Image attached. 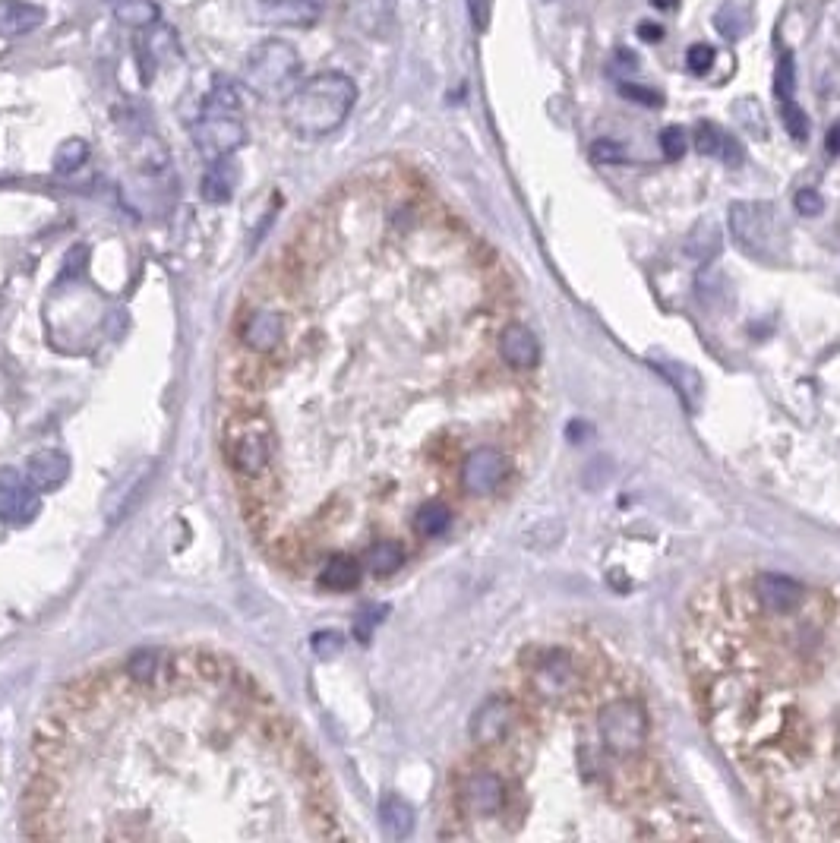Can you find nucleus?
I'll return each mask as SVG.
<instances>
[{"label":"nucleus","instance_id":"nucleus-9","mask_svg":"<svg viewBox=\"0 0 840 843\" xmlns=\"http://www.w3.org/2000/svg\"><path fill=\"white\" fill-rule=\"evenodd\" d=\"M515 720H518V711L512 701L503 695H493L471 717V742L480 749L503 746L515 730Z\"/></svg>","mask_w":840,"mask_h":843},{"label":"nucleus","instance_id":"nucleus-12","mask_svg":"<svg viewBox=\"0 0 840 843\" xmlns=\"http://www.w3.org/2000/svg\"><path fill=\"white\" fill-rule=\"evenodd\" d=\"M534 689L544 698H563L578 689V670L566 651H544L534 667Z\"/></svg>","mask_w":840,"mask_h":843},{"label":"nucleus","instance_id":"nucleus-2","mask_svg":"<svg viewBox=\"0 0 840 843\" xmlns=\"http://www.w3.org/2000/svg\"><path fill=\"white\" fill-rule=\"evenodd\" d=\"M222 452L231 474L237 477V487L266 477L278 452L272 417L250 405H234V411H228L222 420Z\"/></svg>","mask_w":840,"mask_h":843},{"label":"nucleus","instance_id":"nucleus-7","mask_svg":"<svg viewBox=\"0 0 840 843\" xmlns=\"http://www.w3.org/2000/svg\"><path fill=\"white\" fill-rule=\"evenodd\" d=\"M244 10L266 29H310L323 16L319 0H244Z\"/></svg>","mask_w":840,"mask_h":843},{"label":"nucleus","instance_id":"nucleus-29","mask_svg":"<svg viewBox=\"0 0 840 843\" xmlns=\"http://www.w3.org/2000/svg\"><path fill=\"white\" fill-rule=\"evenodd\" d=\"M796 92V60L793 51H784L777 57V67H774V95L780 102H787Z\"/></svg>","mask_w":840,"mask_h":843},{"label":"nucleus","instance_id":"nucleus-20","mask_svg":"<svg viewBox=\"0 0 840 843\" xmlns=\"http://www.w3.org/2000/svg\"><path fill=\"white\" fill-rule=\"evenodd\" d=\"M237 165L231 158H218V162H209L203 180H199V196L206 199L209 206H225L228 199L237 190Z\"/></svg>","mask_w":840,"mask_h":843},{"label":"nucleus","instance_id":"nucleus-10","mask_svg":"<svg viewBox=\"0 0 840 843\" xmlns=\"http://www.w3.org/2000/svg\"><path fill=\"white\" fill-rule=\"evenodd\" d=\"M42 509L38 490L16 468H0V521L23 528Z\"/></svg>","mask_w":840,"mask_h":843},{"label":"nucleus","instance_id":"nucleus-4","mask_svg":"<svg viewBox=\"0 0 840 843\" xmlns=\"http://www.w3.org/2000/svg\"><path fill=\"white\" fill-rule=\"evenodd\" d=\"M597 736L613 758H632L648 739V714L635 698H613L597 714Z\"/></svg>","mask_w":840,"mask_h":843},{"label":"nucleus","instance_id":"nucleus-15","mask_svg":"<svg viewBox=\"0 0 840 843\" xmlns=\"http://www.w3.org/2000/svg\"><path fill=\"white\" fill-rule=\"evenodd\" d=\"M67 477H70V458L57 449H42V452L29 455V461H26V480L38 493L60 490L67 484Z\"/></svg>","mask_w":840,"mask_h":843},{"label":"nucleus","instance_id":"nucleus-3","mask_svg":"<svg viewBox=\"0 0 840 843\" xmlns=\"http://www.w3.org/2000/svg\"><path fill=\"white\" fill-rule=\"evenodd\" d=\"M300 54L285 38H266L259 42L244 64V86L269 102H285L300 86Z\"/></svg>","mask_w":840,"mask_h":843},{"label":"nucleus","instance_id":"nucleus-31","mask_svg":"<svg viewBox=\"0 0 840 843\" xmlns=\"http://www.w3.org/2000/svg\"><path fill=\"white\" fill-rule=\"evenodd\" d=\"M660 152H664V158L667 162H679V158L686 155V149H689V136H686V130L683 127H664L660 130Z\"/></svg>","mask_w":840,"mask_h":843},{"label":"nucleus","instance_id":"nucleus-23","mask_svg":"<svg viewBox=\"0 0 840 843\" xmlns=\"http://www.w3.org/2000/svg\"><path fill=\"white\" fill-rule=\"evenodd\" d=\"M411 528L420 540H436L452 528V509L439 499H427L424 506H417L411 515Z\"/></svg>","mask_w":840,"mask_h":843},{"label":"nucleus","instance_id":"nucleus-28","mask_svg":"<svg viewBox=\"0 0 840 843\" xmlns=\"http://www.w3.org/2000/svg\"><path fill=\"white\" fill-rule=\"evenodd\" d=\"M733 114L739 117V124H743L755 139H765V136H768L765 111H762V105L755 102V98H743V102H736V105H733Z\"/></svg>","mask_w":840,"mask_h":843},{"label":"nucleus","instance_id":"nucleus-21","mask_svg":"<svg viewBox=\"0 0 840 843\" xmlns=\"http://www.w3.org/2000/svg\"><path fill=\"white\" fill-rule=\"evenodd\" d=\"M695 149L702 152V155H717V158H724V162L730 165V168H736V165H743V149H739V143L733 136H727L724 130L720 127H714V124H698V130H695Z\"/></svg>","mask_w":840,"mask_h":843},{"label":"nucleus","instance_id":"nucleus-13","mask_svg":"<svg viewBox=\"0 0 840 843\" xmlns=\"http://www.w3.org/2000/svg\"><path fill=\"white\" fill-rule=\"evenodd\" d=\"M755 594H758V600H762V607L774 616H790L806 600V588L799 585V581H793L787 575H774V572L758 575Z\"/></svg>","mask_w":840,"mask_h":843},{"label":"nucleus","instance_id":"nucleus-11","mask_svg":"<svg viewBox=\"0 0 840 843\" xmlns=\"http://www.w3.org/2000/svg\"><path fill=\"white\" fill-rule=\"evenodd\" d=\"M730 228L746 250H765L777 231V218L774 209L765 203H733Z\"/></svg>","mask_w":840,"mask_h":843},{"label":"nucleus","instance_id":"nucleus-38","mask_svg":"<svg viewBox=\"0 0 840 843\" xmlns=\"http://www.w3.org/2000/svg\"><path fill=\"white\" fill-rule=\"evenodd\" d=\"M613 64H616V70H619V73H635V70H638V64H642V60H638V54H632L629 48H616Z\"/></svg>","mask_w":840,"mask_h":843},{"label":"nucleus","instance_id":"nucleus-41","mask_svg":"<svg viewBox=\"0 0 840 843\" xmlns=\"http://www.w3.org/2000/svg\"><path fill=\"white\" fill-rule=\"evenodd\" d=\"M825 146H828V152H831V155H840V120H834V124L828 127Z\"/></svg>","mask_w":840,"mask_h":843},{"label":"nucleus","instance_id":"nucleus-19","mask_svg":"<svg viewBox=\"0 0 840 843\" xmlns=\"http://www.w3.org/2000/svg\"><path fill=\"white\" fill-rule=\"evenodd\" d=\"M755 26V7L752 0H724L714 13V29L724 42H739Z\"/></svg>","mask_w":840,"mask_h":843},{"label":"nucleus","instance_id":"nucleus-22","mask_svg":"<svg viewBox=\"0 0 840 843\" xmlns=\"http://www.w3.org/2000/svg\"><path fill=\"white\" fill-rule=\"evenodd\" d=\"M405 559H408V553L402 547V540H395V537H379L364 550V566L376 578H386V575L398 572L405 566Z\"/></svg>","mask_w":840,"mask_h":843},{"label":"nucleus","instance_id":"nucleus-14","mask_svg":"<svg viewBox=\"0 0 840 843\" xmlns=\"http://www.w3.org/2000/svg\"><path fill=\"white\" fill-rule=\"evenodd\" d=\"M360 575H364V566L357 556H351L348 550H332L316 566V585L332 594H345L360 585Z\"/></svg>","mask_w":840,"mask_h":843},{"label":"nucleus","instance_id":"nucleus-17","mask_svg":"<svg viewBox=\"0 0 840 843\" xmlns=\"http://www.w3.org/2000/svg\"><path fill=\"white\" fill-rule=\"evenodd\" d=\"M499 357L506 360L509 367L515 370H531L537 367V360H540V345H537V338L528 326L522 323H509L503 329V335H499Z\"/></svg>","mask_w":840,"mask_h":843},{"label":"nucleus","instance_id":"nucleus-32","mask_svg":"<svg viewBox=\"0 0 840 843\" xmlns=\"http://www.w3.org/2000/svg\"><path fill=\"white\" fill-rule=\"evenodd\" d=\"M310 648L319 660H335L338 654H342L345 648V635L342 632H335V629H326V632H316L310 638Z\"/></svg>","mask_w":840,"mask_h":843},{"label":"nucleus","instance_id":"nucleus-27","mask_svg":"<svg viewBox=\"0 0 840 843\" xmlns=\"http://www.w3.org/2000/svg\"><path fill=\"white\" fill-rule=\"evenodd\" d=\"M86 158H89V146H86V139H64V143L57 146L54 152V171L57 174H73L86 165Z\"/></svg>","mask_w":840,"mask_h":843},{"label":"nucleus","instance_id":"nucleus-37","mask_svg":"<svg viewBox=\"0 0 840 843\" xmlns=\"http://www.w3.org/2000/svg\"><path fill=\"white\" fill-rule=\"evenodd\" d=\"M468 10H471V19H474V29L487 32L490 19H493V0H468Z\"/></svg>","mask_w":840,"mask_h":843},{"label":"nucleus","instance_id":"nucleus-5","mask_svg":"<svg viewBox=\"0 0 840 843\" xmlns=\"http://www.w3.org/2000/svg\"><path fill=\"white\" fill-rule=\"evenodd\" d=\"M509 802V787L503 774H496L493 768H471L462 777V787H458V809H462L465 818L484 821V818H496L503 815Z\"/></svg>","mask_w":840,"mask_h":843},{"label":"nucleus","instance_id":"nucleus-1","mask_svg":"<svg viewBox=\"0 0 840 843\" xmlns=\"http://www.w3.org/2000/svg\"><path fill=\"white\" fill-rule=\"evenodd\" d=\"M357 102V86L354 79L326 70L307 79L304 86H297L282 105L285 127L304 139H323L335 133L345 124L348 114L354 111Z\"/></svg>","mask_w":840,"mask_h":843},{"label":"nucleus","instance_id":"nucleus-33","mask_svg":"<svg viewBox=\"0 0 840 843\" xmlns=\"http://www.w3.org/2000/svg\"><path fill=\"white\" fill-rule=\"evenodd\" d=\"M619 95L629 98V102H635V105H645V108H660V105H664V95H660L657 89L635 86V83H619Z\"/></svg>","mask_w":840,"mask_h":843},{"label":"nucleus","instance_id":"nucleus-40","mask_svg":"<svg viewBox=\"0 0 840 843\" xmlns=\"http://www.w3.org/2000/svg\"><path fill=\"white\" fill-rule=\"evenodd\" d=\"M635 32L642 42H660V38H664V26H657V23H638Z\"/></svg>","mask_w":840,"mask_h":843},{"label":"nucleus","instance_id":"nucleus-26","mask_svg":"<svg viewBox=\"0 0 840 843\" xmlns=\"http://www.w3.org/2000/svg\"><path fill=\"white\" fill-rule=\"evenodd\" d=\"M348 16L354 19V26L367 35H376L389 23V4L386 0H351Z\"/></svg>","mask_w":840,"mask_h":843},{"label":"nucleus","instance_id":"nucleus-36","mask_svg":"<svg viewBox=\"0 0 840 843\" xmlns=\"http://www.w3.org/2000/svg\"><path fill=\"white\" fill-rule=\"evenodd\" d=\"M591 158L600 165H610V162H623L626 158V149L613 143V139H597V143L591 146Z\"/></svg>","mask_w":840,"mask_h":843},{"label":"nucleus","instance_id":"nucleus-30","mask_svg":"<svg viewBox=\"0 0 840 843\" xmlns=\"http://www.w3.org/2000/svg\"><path fill=\"white\" fill-rule=\"evenodd\" d=\"M780 117H784V127H787V133L796 139V143H806V139H809V117H806L803 108L793 102V98L780 102Z\"/></svg>","mask_w":840,"mask_h":843},{"label":"nucleus","instance_id":"nucleus-24","mask_svg":"<svg viewBox=\"0 0 840 843\" xmlns=\"http://www.w3.org/2000/svg\"><path fill=\"white\" fill-rule=\"evenodd\" d=\"M379 818H383L386 834L395 840H402L414 831V809H411V802H405L398 793L383 796V802H379Z\"/></svg>","mask_w":840,"mask_h":843},{"label":"nucleus","instance_id":"nucleus-25","mask_svg":"<svg viewBox=\"0 0 840 843\" xmlns=\"http://www.w3.org/2000/svg\"><path fill=\"white\" fill-rule=\"evenodd\" d=\"M108 7L117 23H124L130 29H152L158 23V16H162L155 0H108Z\"/></svg>","mask_w":840,"mask_h":843},{"label":"nucleus","instance_id":"nucleus-34","mask_svg":"<svg viewBox=\"0 0 840 843\" xmlns=\"http://www.w3.org/2000/svg\"><path fill=\"white\" fill-rule=\"evenodd\" d=\"M714 48L711 45H692L689 51H686V70L689 73H695V76H705L711 67H714Z\"/></svg>","mask_w":840,"mask_h":843},{"label":"nucleus","instance_id":"nucleus-6","mask_svg":"<svg viewBox=\"0 0 840 843\" xmlns=\"http://www.w3.org/2000/svg\"><path fill=\"white\" fill-rule=\"evenodd\" d=\"M193 146L206 162H218V158H231L240 146L247 143V127L240 124L234 114L209 111L206 117H199L193 130Z\"/></svg>","mask_w":840,"mask_h":843},{"label":"nucleus","instance_id":"nucleus-16","mask_svg":"<svg viewBox=\"0 0 840 843\" xmlns=\"http://www.w3.org/2000/svg\"><path fill=\"white\" fill-rule=\"evenodd\" d=\"M651 367L667 379V383L679 392V398H683V405L689 411H698L702 408V395H705V383H702V376H698L695 367L689 364H679V360H670V357H651Z\"/></svg>","mask_w":840,"mask_h":843},{"label":"nucleus","instance_id":"nucleus-35","mask_svg":"<svg viewBox=\"0 0 840 843\" xmlns=\"http://www.w3.org/2000/svg\"><path fill=\"white\" fill-rule=\"evenodd\" d=\"M793 206H796V212H799V215L812 218V215H822V209H825V199H822V193H818V190H812V187H803V190H796V196H793Z\"/></svg>","mask_w":840,"mask_h":843},{"label":"nucleus","instance_id":"nucleus-18","mask_svg":"<svg viewBox=\"0 0 840 843\" xmlns=\"http://www.w3.org/2000/svg\"><path fill=\"white\" fill-rule=\"evenodd\" d=\"M45 7L32 4V0H0V38H23L45 26Z\"/></svg>","mask_w":840,"mask_h":843},{"label":"nucleus","instance_id":"nucleus-42","mask_svg":"<svg viewBox=\"0 0 840 843\" xmlns=\"http://www.w3.org/2000/svg\"><path fill=\"white\" fill-rule=\"evenodd\" d=\"M651 7H654V10H676L679 0H651Z\"/></svg>","mask_w":840,"mask_h":843},{"label":"nucleus","instance_id":"nucleus-8","mask_svg":"<svg viewBox=\"0 0 840 843\" xmlns=\"http://www.w3.org/2000/svg\"><path fill=\"white\" fill-rule=\"evenodd\" d=\"M509 474V458L496 446H477L462 458L458 468V484L471 496H490L493 490L503 487Z\"/></svg>","mask_w":840,"mask_h":843},{"label":"nucleus","instance_id":"nucleus-39","mask_svg":"<svg viewBox=\"0 0 840 843\" xmlns=\"http://www.w3.org/2000/svg\"><path fill=\"white\" fill-rule=\"evenodd\" d=\"M379 613H383V610H373V613H364V619H360V622H357V629H354V632H357V638H360V641H370V629L376 626V622H379V619H383V616H379Z\"/></svg>","mask_w":840,"mask_h":843}]
</instances>
